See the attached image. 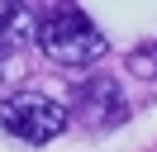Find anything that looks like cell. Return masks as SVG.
Here are the masks:
<instances>
[{
	"instance_id": "6da1fadb",
	"label": "cell",
	"mask_w": 157,
	"mask_h": 152,
	"mask_svg": "<svg viewBox=\"0 0 157 152\" xmlns=\"http://www.w3.org/2000/svg\"><path fill=\"white\" fill-rule=\"evenodd\" d=\"M33 38H38L43 57H52L57 66H90L109 52L100 28L81 14L76 5H48L38 10V24H33Z\"/></svg>"
},
{
	"instance_id": "7a4b0ae2",
	"label": "cell",
	"mask_w": 157,
	"mask_h": 152,
	"mask_svg": "<svg viewBox=\"0 0 157 152\" xmlns=\"http://www.w3.org/2000/svg\"><path fill=\"white\" fill-rule=\"evenodd\" d=\"M0 128L19 142H52L67 133V104H57L43 90H19L10 100H0Z\"/></svg>"
},
{
	"instance_id": "3957f363",
	"label": "cell",
	"mask_w": 157,
	"mask_h": 152,
	"mask_svg": "<svg viewBox=\"0 0 157 152\" xmlns=\"http://www.w3.org/2000/svg\"><path fill=\"white\" fill-rule=\"evenodd\" d=\"M71 104H76V114L90 124V128H109V124L124 119V95H119V86L109 81V76L81 81L76 90H71Z\"/></svg>"
},
{
	"instance_id": "277c9868",
	"label": "cell",
	"mask_w": 157,
	"mask_h": 152,
	"mask_svg": "<svg viewBox=\"0 0 157 152\" xmlns=\"http://www.w3.org/2000/svg\"><path fill=\"white\" fill-rule=\"evenodd\" d=\"M128 66H133L138 76H157V48H152V52H133V57H128Z\"/></svg>"
},
{
	"instance_id": "5b68a950",
	"label": "cell",
	"mask_w": 157,
	"mask_h": 152,
	"mask_svg": "<svg viewBox=\"0 0 157 152\" xmlns=\"http://www.w3.org/2000/svg\"><path fill=\"white\" fill-rule=\"evenodd\" d=\"M5 52H10V43H5V38H0V57H5Z\"/></svg>"
}]
</instances>
